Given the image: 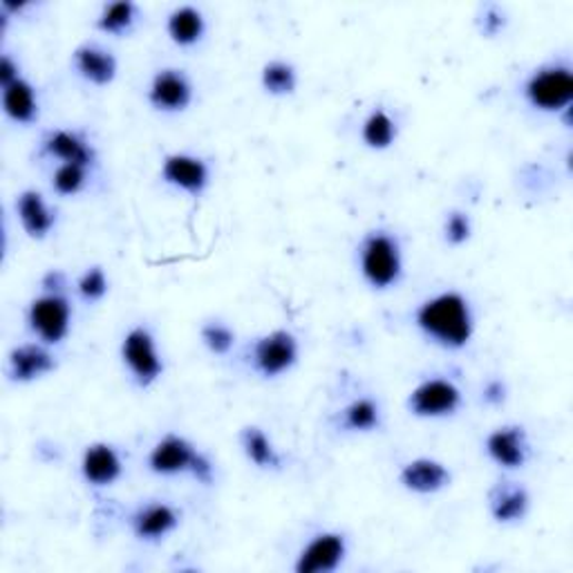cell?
Instances as JSON below:
<instances>
[{"label": "cell", "mask_w": 573, "mask_h": 573, "mask_svg": "<svg viewBox=\"0 0 573 573\" xmlns=\"http://www.w3.org/2000/svg\"><path fill=\"white\" fill-rule=\"evenodd\" d=\"M416 330L444 350H464L475 334V314L471 301L451 290L430 296L414 312Z\"/></svg>", "instance_id": "cell-1"}, {"label": "cell", "mask_w": 573, "mask_h": 573, "mask_svg": "<svg viewBox=\"0 0 573 573\" xmlns=\"http://www.w3.org/2000/svg\"><path fill=\"white\" fill-rule=\"evenodd\" d=\"M359 269L374 292H388L403 278V249L396 235L376 229L359 247Z\"/></svg>", "instance_id": "cell-2"}, {"label": "cell", "mask_w": 573, "mask_h": 573, "mask_svg": "<svg viewBox=\"0 0 573 573\" xmlns=\"http://www.w3.org/2000/svg\"><path fill=\"white\" fill-rule=\"evenodd\" d=\"M149 471L160 478L191 475L200 484L209 486L215 480L211 460L195 449L193 442L178 433H167L149 453Z\"/></svg>", "instance_id": "cell-3"}, {"label": "cell", "mask_w": 573, "mask_h": 573, "mask_svg": "<svg viewBox=\"0 0 573 573\" xmlns=\"http://www.w3.org/2000/svg\"><path fill=\"white\" fill-rule=\"evenodd\" d=\"M526 103L546 114L569 112L573 101V74L566 66H542L524 81Z\"/></svg>", "instance_id": "cell-4"}, {"label": "cell", "mask_w": 573, "mask_h": 573, "mask_svg": "<svg viewBox=\"0 0 573 573\" xmlns=\"http://www.w3.org/2000/svg\"><path fill=\"white\" fill-rule=\"evenodd\" d=\"M121 361L139 388L155 385L164 374V359L153 332L143 325L130 328L121 339Z\"/></svg>", "instance_id": "cell-5"}, {"label": "cell", "mask_w": 573, "mask_h": 573, "mask_svg": "<svg viewBox=\"0 0 573 573\" xmlns=\"http://www.w3.org/2000/svg\"><path fill=\"white\" fill-rule=\"evenodd\" d=\"M464 405L462 388L444 376L423 379L412 388L405 408L416 419H449Z\"/></svg>", "instance_id": "cell-6"}, {"label": "cell", "mask_w": 573, "mask_h": 573, "mask_svg": "<svg viewBox=\"0 0 573 573\" xmlns=\"http://www.w3.org/2000/svg\"><path fill=\"white\" fill-rule=\"evenodd\" d=\"M28 325L46 345H61L72 328V303L63 292H43L28 308Z\"/></svg>", "instance_id": "cell-7"}, {"label": "cell", "mask_w": 573, "mask_h": 573, "mask_svg": "<svg viewBox=\"0 0 573 573\" xmlns=\"http://www.w3.org/2000/svg\"><path fill=\"white\" fill-rule=\"evenodd\" d=\"M301 359V343L290 330H273L255 339L251 365L262 379H280L292 372Z\"/></svg>", "instance_id": "cell-8"}, {"label": "cell", "mask_w": 573, "mask_h": 573, "mask_svg": "<svg viewBox=\"0 0 573 573\" xmlns=\"http://www.w3.org/2000/svg\"><path fill=\"white\" fill-rule=\"evenodd\" d=\"M348 557V537L341 531L316 533L299 553L296 573H332Z\"/></svg>", "instance_id": "cell-9"}, {"label": "cell", "mask_w": 573, "mask_h": 573, "mask_svg": "<svg viewBox=\"0 0 573 573\" xmlns=\"http://www.w3.org/2000/svg\"><path fill=\"white\" fill-rule=\"evenodd\" d=\"M484 451L489 460L504 471L524 469L531 458V444L524 425L506 423L491 430L484 440Z\"/></svg>", "instance_id": "cell-10"}, {"label": "cell", "mask_w": 573, "mask_h": 573, "mask_svg": "<svg viewBox=\"0 0 573 573\" xmlns=\"http://www.w3.org/2000/svg\"><path fill=\"white\" fill-rule=\"evenodd\" d=\"M193 97H195V88L184 70L162 68L151 79L149 103L158 112H167V114L184 112L193 103Z\"/></svg>", "instance_id": "cell-11"}, {"label": "cell", "mask_w": 573, "mask_h": 573, "mask_svg": "<svg viewBox=\"0 0 573 573\" xmlns=\"http://www.w3.org/2000/svg\"><path fill=\"white\" fill-rule=\"evenodd\" d=\"M182 513L169 502H149L132 511L128 524L137 540L141 542H160L178 531Z\"/></svg>", "instance_id": "cell-12"}, {"label": "cell", "mask_w": 573, "mask_h": 573, "mask_svg": "<svg viewBox=\"0 0 573 573\" xmlns=\"http://www.w3.org/2000/svg\"><path fill=\"white\" fill-rule=\"evenodd\" d=\"M162 180L193 198H200L211 184V169L198 155L171 153L162 162Z\"/></svg>", "instance_id": "cell-13"}, {"label": "cell", "mask_w": 573, "mask_h": 573, "mask_svg": "<svg viewBox=\"0 0 573 573\" xmlns=\"http://www.w3.org/2000/svg\"><path fill=\"white\" fill-rule=\"evenodd\" d=\"M453 475L449 466L435 458H416L401 466L399 484L414 495H435L449 489Z\"/></svg>", "instance_id": "cell-14"}, {"label": "cell", "mask_w": 573, "mask_h": 573, "mask_svg": "<svg viewBox=\"0 0 573 573\" xmlns=\"http://www.w3.org/2000/svg\"><path fill=\"white\" fill-rule=\"evenodd\" d=\"M57 370V356L46 343L17 345L8 356V376L12 383L28 385Z\"/></svg>", "instance_id": "cell-15"}, {"label": "cell", "mask_w": 573, "mask_h": 573, "mask_svg": "<svg viewBox=\"0 0 573 573\" xmlns=\"http://www.w3.org/2000/svg\"><path fill=\"white\" fill-rule=\"evenodd\" d=\"M123 475L121 453L108 442L88 444L81 455V478L92 489H108Z\"/></svg>", "instance_id": "cell-16"}, {"label": "cell", "mask_w": 573, "mask_h": 573, "mask_svg": "<svg viewBox=\"0 0 573 573\" xmlns=\"http://www.w3.org/2000/svg\"><path fill=\"white\" fill-rule=\"evenodd\" d=\"M17 215L21 220L23 231L32 240H46L57 227V211L48 204L41 191L26 189L17 195Z\"/></svg>", "instance_id": "cell-17"}, {"label": "cell", "mask_w": 573, "mask_h": 573, "mask_svg": "<svg viewBox=\"0 0 573 573\" xmlns=\"http://www.w3.org/2000/svg\"><path fill=\"white\" fill-rule=\"evenodd\" d=\"M531 495L517 482H497L489 491V513L497 524H517L529 515Z\"/></svg>", "instance_id": "cell-18"}, {"label": "cell", "mask_w": 573, "mask_h": 573, "mask_svg": "<svg viewBox=\"0 0 573 573\" xmlns=\"http://www.w3.org/2000/svg\"><path fill=\"white\" fill-rule=\"evenodd\" d=\"M72 66L81 79L97 88H105L117 79L119 63L112 52L97 43H83L72 52Z\"/></svg>", "instance_id": "cell-19"}, {"label": "cell", "mask_w": 573, "mask_h": 573, "mask_svg": "<svg viewBox=\"0 0 573 573\" xmlns=\"http://www.w3.org/2000/svg\"><path fill=\"white\" fill-rule=\"evenodd\" d=\"M43 153L52 160H59V164H94V149L90 147L88 139L81 132L68 128L52 130L43 139Z\"/></svg>", "instance_id": "cell-20"}, {"label": "cell", "mask_w": 573, "mask_h": 573, "mask_svg": "<svg viewBox=\"0 0 573 573\" xmlns=\"http://www.w3.org/2000/svg\"><path fill=\"white\" fill-rule=\"evenodd\" d=\"M3 112L19 125H30L39 119V94L28 79H17L3 86Z\"/></svg>", "instance_id": "cell-21"}, {"label": "cell", "mask_w": 573, "mask_h": 573, "mask_svg": "<svg viewBox=\"0 0 573 573\" xmlns=\"http://www.w3.org/2000/svg\"><path fill=\"white\" fill-rule=\"evenodd\" d=\"M167 34L178 48H195L207 34V19L193 6L175 8L167 19Z\"/></svg>", "instance_id": "cell-22"}, {"label": "cell", "mask_w": 573, "mask_h": 573, "mask_svg": "<svg viewBox=\"0 0 573 573\" xmlns=\"http://www.w3.org/2000/svg\"><path fill=\"white\" fill-rule=\"evenodd\" d=\"M240 446L244 458L260 471H280L282 458L260 425H247L240 430Z\"/></svg>", "instance_id": "cell-23"}, {"label": "cell", "mask_w": 573, "mask_h": 573, "mask_svg": "<svg viewBox=\"0 0 573 573\" xmlns=\"http://www.w3.org/2000/svg\"><path fill=\"white\" fill-rule=\"evenodd\" d=\"M396 137H399L396 119L385 108H374L361 125L363 143L370 151H376V153L390 151L396 143Z\"/></svg>", "instance_id": "cell-24"}, {"label": "cell", "mask_w": 573, "mask_h": 573, "mask_svg": "<svg viewBox=\"0 0 573 573\" xmlns=\"http://www.w3.org/2000/svg\"><path fill=\"white\" fill-rule=\"evenodd\" d=\"M381 423H383V412L379 401H374L372 396H359L341 410V428L348 430V433L368 435L379 430Z\"/></svg>", "instance_id": "cell-25"}, {"label": "cell", "mask_w": 573, "mask_h": 573, "mask_svg": "<svg viewBox=\"0 0 573 573\" xmlns=\"http://www.w3.org/2000/svg\"><path fill=\"white\" fill-rule=\"evenodd\" d=\"M260 83H262V90L271 97H290L299 88V72L292 63L273 59L264 63L260 72Z\"/></svg>", "instance_id": "cell-26"}, {"label": "cell", "mask_w": 573, "mask_h": 573, "mask_svg": "<svg viewBox=\"0 0 573 573\" xmlns=\"http://www.w3.org/2000/svg\"><path fill=\"white\" fill-rule=\"evenodd\" d=\"M139 10L130 0H119V3H110L101 10L97 17V30L110 37H125L134 23H137Z\"/></svg>", "instance_id": "cell-27"}, {"label": "cell", "mask_w": 573, "mask_h": 573, "mask_svg": "<svg viewBox=\"0 0 573 573\" xmlns=\"http://www.w3.org/2000/svg\"><path fill=\"white\" fill-rule=\"evenodd\" d=\"M88 173L90 167L83 164H59L52 173V189L63 198L79 195L88 184Z\"/></svg>", "instance_id": "cell-28"}, {"label": "cell", "mask_w": 573, "mask_h": 573, "mask_svg": "<svg viewBox=\"0 0 573 573\" xmlns=\"http://www.w3.org/2000/svg\"><path fill=\"white\" fill-rule=\"evenodd\" d=\"M108 290H110V280H108V273L103 271V267L94 264V267H88L79 280H77V292L79 296L86 301V303H99L108 296Z\"/></svg>", "instance_id": "cell-29"}, {"label": "cell", "mask_w": 573, "mask_h": 573, "mask_svg": "<svg viewBox=\"0 0 573 573\" xmlns=\"http://www.w3.org/2000/svg\"><path fill=\"white\" fill-rule=\"evenodd\" d=\"M202 345L215 354V356H227L235 348V332L220 321H209L200 330Z\"/></svg>", "instance_id": "cell-30"}, {"label": "cell", "mask_w": 573, "mask_h": 573, "mask_svg": "<svg viewBox=\"0 0 573 573\" xmlns=\"http://www.w3.org/2000/svg\"><path fill=\"white\" fill-rule=\"evenodd\" d=\"M473 235V220L466 211H451L444 220V238L451 247H462Z\"/></svg>", "instance_id": "cell-31"}, {"label": "cell", "mask_w": 573, "mask_h": 573, "mask_svg": "<svg viewBox=\"0 0 573 573\" xmlns=\"http://www.w3.org/2000/svg\"><path fill=\"white\" fill-rule=\"evenodd\" d=\"M478 23H480L482 37L495 39V37H500V34L504 32V28H506V14H504L502 8H497V6H484V8H482V14H480V19H478Z\"/></svg>", "instance_id": "cell-32"}, {"label": "cell", "mask_w": 573, "mask_h": 573, "mask_svg": "<svg viewBox=\"0 0 573 573\" xmlns=\"http://www.w3.org/2000/svg\"><path fill=\"white\" fill-rule=\"evenodd\" d=\"M509 396V388L502 379H491L484 383L482 388V399L486 405H493V408H500Z\"/></svg>", "instance_id": "cell-33"}, {"label": "cell", "mask_w": 573, "mask_h": 573, "mask_svg": "<svg viewBox=\"0 0 573 573\" xmlns=\"http://www.w3.org/2000/svg\"><path fill=\"white\" fill-rule=\"evenodd\" d=\"M17 79H21V66L10 54H3L0 59V86H10Z\"/></svg>", "instance_id": "cell-34"}]
</instances>
